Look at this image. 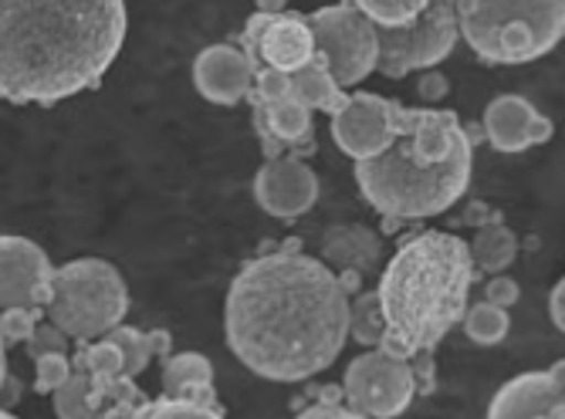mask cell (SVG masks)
<instances>
[{
    "label": "cell",
    "instance_id": "cell-1",
    "mask_svg": "<svg viewBox=\"0 0 565 419\" xmlns=\"http://www.w3.org/2000/svg\"><path fill=\"white\" fill-rule=\"evenodd\" d=\"M234 358L271 383L326 373L349 339V294L335 271L301 250L254 257L224 304Z\"/></svg>",
    "mask_w": 565,
    "mask_h": 419
},
{
    "label": "cell",
    "instance_id": "cell-2",
    "mask_svg": "<svg viewBox=\"0 0 565 419\" xmlns=\"http://www.w3.org/2000/svg\"><path fill=\"white\" fill-rule=\"evenodd\" d=\"M126 41L122 0H0V98L58 105L109 75Z\"/></svg>",
    "mask_w": 565,
    "mask_h": 419
},
{
    "label": "cell",
    "instance_id": "cell-3",
    "mask_svg": "<svg viewBox=\"0 0 565 419\" xmlns=\"http://www.w3.org/2000/svg\"><path fill=\"white\" fill-rule=\"evenodd\" d=\"M396 139L380 155L355 163V183L390 221L437 217L471 183V136L450 109L396 105Z\"/></svg>",
    "mask_w": 565,
    "mask_h": 419
},
{
    "label": "cell",
    "instance_id": "cell-4",
    "mask_svg": "<svg viewBox=\"0 0 565 419\" xmlns=\"http://www.w3.org/2000/svg\"><path fill=\"white\" fill-rule=\"evenodd\" d=\"M471 284L475 257L465 240L447 230L409 237L393 254L376 288L386 319L380 348L406 362L434 352L468 314Z\"/></svg>",
    "mask_w": 565,
    "mask_h": 419
},
{
    "label": "cell",
    "instance_id": "cell-5",
    "mask_svg": "<svg viewBox=\"0 0 565 419\" xmlns=\"http://www.w3.org/2000/svg\"><path fill=\"white\" fill-rule=\"evenodd\" d=\"M457 24L478 58L525 65L565 37V0H457Z\"/></svg>",
    "mask_w": 565,
    "mask_h": 419
},
{
    "label": "cell",
    "instance_id": "cell-6",
    "mask_svg": "<svg viewBox=\"0 0 565 419\" xmlns=\"http://www.w3.org/2000/svg\"><path fill=\"white\" fill-rule=\"evenodd\" d=\"M47 322H55L68 339L98 342L116 325H122L129 311V291L116 265L102 257L68 260L51 278V298L44 304Z\"/></svg>",
    "mask_w": 565,
    "mask_h": 419
},
{
    "label": "cell",
    "instance_id": "cell-7",
    "mask_svg": "<svg viewBox=\"0 0 565 419\" xmlns=\"http://www.w3.org/2000/svg\"><path fill=\"white\" fill-rule=\"evenodd\" d=\"M457 0H430L427 11L399 28H380V72L386 78H403L409 72H424L440 65L457 44Z\"/></svg>",
    "mask_w": 565,
    "mask_h": 419
},
{
    "label": "cell",
    "instance_id": "cell-8",
    "mask_svg": "<svg viewBox=\"0 0 565 419\" xmlns=\"http://www.w3.org/2000/svg\"><path fill=\"white\" fill-rule=\"evenodd\" d=\"M316 34V51L326 55L339 88H352L370 78L380 65V37L376 24L352 4L322 8L308 18Z\"/></svg>",
    "mask_w": 565,
    "mask_h": 419
},
{
    "label": "cell",
    "instance_id": "cell-9",
    "mask_svg": "<svg viewBox=\"0 0 565 419\" xmlns=\"http://www.w3.org/2000/svg\"><path fill=\"white\" fill-rule=\"evenodd\" d=\"M342 393L349 409L370 419H393L414 402L420 389H417L414 365L406 358H396L383 348H370L349 362Z\"/></svg>",
    "mask_w": 565,
    "mask_h": 419
},
{
    "label": "cell",
    "instance_id": "cell-10",
    "mask_svg": "<svg viewBox=\"0 0 565 419\" xmlns=\"http://www.w3.org/2000/svg\"><path fill=\"white\" fill-rule=\"evenodd\" d=\"M244 55L250 65H268L295 75L316 58V34L301 14H254L244 28Z\"/></svg>",
    "mask_w": 565,
    "mask_h": 419
},
{
    "label": "cell",
    "instance_id": "cell-11",
    "mask_svg": "<svg viewBox=\"0 0 565 419\" xmlns=\"http://www.w3.org/2000/svg\"><path fill=\"white\" fill-rule=\"evenodd\" d=\"M396 105L373 92L349 95L345 109L332 116V139L349 160H370L396 139Z\"/></svg>",
    "mask_w": 565,
    "mask_h": 419
},
{
    "label": "cell",
    "instance_id": "cell-12",
    "mask_svg": "<svg viewBox=\"0 0 565 419\" xmlns=\"http://www.w3.org/2000/svg\"><path fill=\"white\" fill-rule=\"evenodd\" d=\"M51 278L55 268L34 240L0 234V311L44 308L51 298Z\"/></svg>",
    "mask_w": 565,
    "mask_h": 419
},
{
    "label": "cell",
    "instance_id": "cell-13",
    "mask_svg": "<svg viewBox=\"0 0 565 419\" xmlns=\"http://www.w3.org/2000/svg\"><path fill=\"white\" fill-rule=\"evenodd\" d=\"M254 196H258L265 214L278 221H295L316 206L319 176L308 163L295 160V155H275L254 176Z\"/></svg>",
    "mask_w": 565,
    "mask_h": 419
},
{
    "label": "cell",
    "instance_id": "cell-14",
    "mask_svg": "<svg viewBox=\"0 0 565 419\" xmlns=\"http://www.w3.org/2000/svg\"><path fill=\"white\" fill-rule=\"evenodd\" d=\"M539 416H552V419L565 416V358L545 373H525L504 383L488 406V419H539Z\"/></svg>",
    "mask_w": 565,
    "mask_h": 419
},
{
    "label": "cell",
    "instance_id": "cell-15",
    "mask_svg": "<svg viewBox=\"0 0 565 419\" xmlns=\"http://www.w3.org/2000/svg\"><path fill=\"white\" fill-rule=\"evenodd\" d=\"M193 85L214 105H237L254 88V65L234 44H211L193 62Z\"/></svg>",
    "mask_w": 565,
    "mask_h": 419
},
{
    "label": "cell",
    "instance_id": "cell-16",
    "mask_svg": "<svg viewBox=\"0 0 565 419\" xmlns=\"http://www.w3.org/2000/svg\"><path fill=\"white\" fill-rule=\"evenodd\" d=\"M484 136L498 152H525L552 139V122L522 95H498L484 112Z\"/></svg>",
    "mask_w": 565,
    "mask_h": 419
},
{
    "label": "cell",
    "instance_id": "cell-17",
    "mask_svg": "<svg viewBox=\"0 0 565 419\" xmlns=\"http://www.w3.org/2000/svg\"><path fill=\"white\" fill-rule=\"evenodd\" d=\"M163 396L170 399H190L200 406H217L214 389V365L200 352H180L167 358L163 365Z\"/></svg>",
    "mask_w": 565,
    "mask_h": 419
},
{
    "label": "cell",
    "instance_id": "cell-18",
    "mask_svg": "<svg viewBox=\"0 0 565 419\" xmlns=\"http://www.w3.org/2000/svg\"><path fill=\"white\" fill-rule=\"evenodd\" d=\"M380 250H383V240L370 227H359V224L332 227L322 237L326 265H335L339 271H359V275L373 271L380 265Z\"/></svg>",
    "mask_w": 565,
    "mask_h": 419
},
{
    "label": "cell",
    "instance_id": "cell-19",
    "mask_svg": "<svg viewBox=\"0 0 565 419\" xmlns=\"http://www.w3.org/2000/svg\"><path fill=\"white\" fill-rule=\"evenodd\" d=\"M291 85H295V95H298L312 112H329V116H335V112L345 109V101H349L345 88H339V82H335V75H332L326 55H319V51H316V58H312V62H308L305 68H298V72L291 75Z\"/></svg>",
    "mask_w": 565,
    "mask_h": 419
},
{
    "label": "cell",
    "instance_id": "cell-20",
    "mask_svg": "<svg viewBox=\"0 0 565 419\" xmlns=\"http://www.w3.org/2000/svg\"><path fill=\"white\" fill-rule=\"evenodd\" d=\"M468 247H471V257H475V268H481L484 275H501L504 268L515 265L519 237L498 221V224H484Z\"/></svg>",
    "mask_w": 565,
    "mask_h": 419
},
{
    "label": "cell",
    "instance_id": "cell-21",
    "mask_svg": "<svg viewBox=\"0 0 565 419\" xmlns=\"http://www.w3.org/2000/svg\"><path fill=\"white\" fill-rule=\"evenodd\" d=\"M349 332H352V339H355L359 345L380 348L383 332H386L380 291H363V294H355V301L349 304Z\"/></svg>",
    "mask_w": 565,
    "mask_h": 419
},
{
    "label": "cell",
    "instance_id": "cell-22",
    "mask_svg": "<svg viewBox=\"0 0 565 419\" xmlns=\"http://www.w3.org/2000/svg\"><path fill=\"white\" fill-rule=\"evenodd\" d=\"M508 329H511L508 308H498L491 301H481V304L468 308V314H465V335L475 345H498V342H504Z\"/></svg>",
    "mask_w": 565,
    "mask_h": 419
},
{
    "label": "cell",
    "instance_id": "cell-23",
    "mask_svg": "<svg viewBox=\"0 0 565 419\" xmlns=\"http://www.w3.org/2000/svg\"><path fill=\"white\" fill-rule=\"evenodd\" d=\"M345 4L359 8L380 28H399V24L417 21L427 11L430 0H345Z\"/></svg>",
    "mask_w": 565,
    "mask_h": 419
},
{
    "label": "cell",
    "instance_id": "cell-24",
    "mask_svg": "<svg viewBox=\"0 0 565 419\" xmlns=\"http://www.w3.org/2000/svg\"><path fill=\"white\" fill-rule=\"evenodd\" d=\"M149 399H146V393L136 386V379L132 376H119L109 389H106V396L98 399V412H95V419H129L139 406H146Z\"/></svg>",
    "mask_w": 565,
    "mask_h": 419
},
{
    "label": "cell",
    "instance_id": "cell-25",
    "mask_svg": "<svg viewBox=\"0 0 565 419\" xmlns=\"http://www.w3.org/2000/svg\"><path fill=\"white\" fill-rule=\"evenodd\" d=\"M129 419H224L221 406H200L190 399H149L146 406H139Z\"/></svg>",
    "mask_w": 565,
    "mask_h": 419
},
{
    "label": "cell",
    "instance_id": "cell-26",
    "mask_svg": "<svg viewBox=\"0 0 565 419\" xmlns=\"http://www.w3.org/2000/svg\"><path fill=\"white\" fill-rule=\"evenodd\" d=\"M106 339L122 352L126 376L136 379L139 373H146V365H149V358H152L149 342H146V332H136V329H129V325H116Z\"/></svg>",
    "mask_w": 565,
    "mask_h": 419
},
{
    "label": "cell",
    "instance_id": "cell-27",
    "mask_svg": "<svg viewBox=\"0 0 565 419\" xmlns=\"http://www.w3.org/2000/svg\"><path fill=\"white\" fill-rule=\"evenodd\" d=\"M92 379L85 373H72V379L55 393V412L58 419H95V409L88 402Z\"/></svg>",
    "mask_w": 565,
    "mask_h": 419
},
{
    "label": "cell",
    "instance_id": "cell-28",
    "mask_svg": "<svg viewBox=\"0 0 565 419\" xmlns=\"http://www.w3.org/2000/svg\"><path fill=\"white\" fill-rule=\"evenodd\" d=\"M72 358L65 352H51V355H41L34 362V393L41 396H55L68 379H72Z\"/></svg>",
    "mask_w": 565,
    "mask_h": 419
},
{
    "label": "cell",
    "instance_id": "cell-29",
    "mask_svg": "<svg viewBox=\"0 0 565 419\" xmlns=\"http://www.w3.org/2000/svg\"><path fill=\"white\" fill-rule=\"evenodd\" d=\"M44 308H8L0 311V339L4 345H21L34 335V329L41 325L44 319Z\"/></svg>",
    "mask_w": 565,
    "mask_h": 419
},
{
    "label": "cell",
    "instance_id": "cell-30",
    "mask_svg": "<svg viewBox=\"0 0 565 419\" xmlns=\"http://www.w3.org/2000/svg\"><path fill=\"white\" fill-rule=\"evenodd\" d=\"M68 335L55 325V322H41L38 329H34V335L24 342V348H28V355L38 362L41 355H51V352H68Z\"/></svg>",
    "mask_w": 565,
    "mask_h": 419
},
{
    "label": "cell",
    "instance_id": "cell-31",
    "mask_svg": "<svg viewBox=\"0 0 565 419\" xmlns=\"http://www.w3.org/2000/svg\"><path fill=\"white\" fill-rule=\"evenodd\" d=\"M519 298H522L519 281H511V278H504V275L491 278L488 288H484V301H491V304H498V308H511Z\"/></svg>",
    "mask_w": 565,
    "mask_h": 419
},
{
    "label": "cell",
    "instance_id": "cell-32",
    "mask_svg": "<svg viewBox=\"0 0 565 419\" xmlns=\"http://www.w3.org/2000/svg\"><path fill=\"white\" fill-rule=\"evenodd\" d=\"M295 419H370V416H363V412H355V409H349V406L329 399V402H319V406H308V409L298 412Z\"/></svg>",
    "mask_w": 565,
    "mask_h": 419
},
{
    "label": "cell",
    "instance_id": "cell-33",
    "mask_svg": "<svg viewBox=\"0 0 565 419\" xmlns=\"http://www.w3.org/2000/svg\"><path fill=\"white\" fill-rule=\"evenodd\" d=\"M417 92H420V98H424V101H440V98L447 95V78H444V75H437V72L420 75Z\"/></svg>",
    "mask_w": 565,
    "mask_h": 419
},
{
    "label": "cell",
    "instance_id": "cell-34",
    "mask_svg": "<svg viewBox=\"0 0 565 419\" xmlns=\"http://www.w3.org/2000/svg\"><path fill=\"white\" fill-rule=\"evenodd\" d=\"M548 314L558 332H565V278L552 288V298H548Z\"/></svg>",
    "mask_w": 565,
    "mask_h": 419
},
{
    "label": "cell",
    "instance_id": "cell-35",
    "mask_svg": "<svg viewBox=\"0 0 565 419\" xmlns=\"http://www.w3.org/2000/svg\"><path fill=\"white\" fill-rule=\"evenodd\" d=\"M146 342H149V352L157 355V358H167L170 348H173V339L167 329H157V332H146Z\"/></svg>",
    "mask_w": 565,
    "mask_h": 419
},
{
    "label": "cell",
    "instance_id": "cell-36",
    "mask_svg": "<svg viewBox=\"0 0 565 419\" xmlns=\"http://www.w3.org/2000/svg\"><path fill=\"white\" fill-rule=\"evenodd\" d=\"M18 399H21V383L8 376L4 389H0V409H11V406H14Z\"/></svg>",
    "mask_w": 565,
    "mask_h": 419
},
{
    "label": "cell",
    "instance_id": "cell-37",
    "mask_svg": "<svg viewBox=\"0 0 565 419\" xmlns=\"http://www.w3.org/2000/svg\"><path fill=\"white\" fill-rule=\"evenodd\" d=\"M335 278H339V284H342V291H345V294L359 291V284H363V275H359V271H339Z\"/></svg>",
    "mask_w": 565,
    "mask_h": 419
},
{
    "label": "cell",
    "instance_id": "cell-38",
    "mask_svg": "<svg viewBox=\"0 0 565 419\" xmlns=\"http://www.w3.org/2000/svg\"><path fill=\"white\" fill-rule=\"evenodd\" d=\"M285 8H288V0H258V14H285Z\"/></svg>",
    "mask_w": 565,
    "mask_h": 419
},
{
    "label": "cell",
    "instance_id": "cell-39",
    "mask_svg": "<svg viewBox=\"0 0 565 419\" xmlns=\"http://www.w3.org/2000/svg\"><path fill=\"white\" fill-rule=\"evenodd\" d=\"M4 383H8V358L0 352V389H4Z\"/></svg>",
    "mask_w": 565,
    "mask_h": 419
},
{
    "label": "cell",
    "instance_id": "cell-40",
    "mask_svg": "<svg viewBox=\"0 0 565 419\" xmlns=\"http://www.w3.org/2000/svg\"><path fill=\"white\" fill-rule=\"evenodd\" d=\"M0 419H18V416H11L8 409H0Z\"/></svg>",
    "mask_w": 565,
    "mask_h": 419
},
{
    "label": "cell",
    "instance_id": "cell-41",
    "mask_svg": "<svg viewBox=\"0 0 565 419\" xmlns=\"http://www.w3.org/2000/svg\"><path fill=\"white\" fill-rule=\"evenodd\" d=\"M0 352H4V339H0Z\"/></svg>",
    "mask_w": 565,
    "mask_h": 419
},
{
    "label": "cell",
    "instance_id": "cell-42",
    "mask_svg": "<svg viewBox=\"0 0 565 419\" xmlns=\"http://www.w3.org/2000/svg\"><path fill=\"white\" fill-rule=\"evenodd\" d=\"M539 419H552V416H539Z\"/></svg>",
    "mask_w": 565,
    "mask_h": 419
},
{
    "label": "cell",
    "instance_id": "cell-43",
    "mask_svg": "<svg viewBox=\"0 0 565 419\" xmlns=\"http://www.w3.org/2000/svg\"><path fill=\"white\" fill-rule=\"evenodd\" d=\"M562 419H565V416H562Z\"/></svg>",
    "mask_w": 565,
    "mask_h": 419
}]
</instances>
